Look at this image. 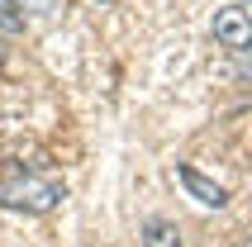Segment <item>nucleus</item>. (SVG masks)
<instances>
[{"mask_svg":"<svg viewBox=\"0 0 252 247\" xmlns=\"http://www.w3.org/2000/svg\"><path fill=\"white\" fill-rule=\"evenodd\" d=\"M67 200V185L57 176H33V171H19L10 166L5 181H0V205L5 209H24V214H48Z\"/></svg>","mask_w":252,"mask_h":247,"instance_id":"1","label":"nucleus"},{"mask_svg":"<svg viewBox=\"0 0 252 247\" xmlns=\"http://www.w3.org/2000/svg\"><path fill=\"white\" fill-rule=\"evenodd\" d=\"M243 67H248V76H252V43L243 48Z\"/></svg>","mask_w":252,"mask_h":247,"instance_id":"6","label":"nucleus"},{"mask_svg":"<svg viewBox=\"0 0 252 247\" xmlns=\"http://www.w3.org/2000/svg\"><path fill=\"white\" fill-rule=\"evenodd\" d=\"M214 38H219V48H228V53H243L252 43V10L224 5V10L214 14Z\"/></svg>","mask_w":252,"mask_h":247,"instance_id":"2","label":"nucleus"},{"mask_svg":"<svg viewBox=\"0 0 252 247\" xmlns=\"http://www.w3.org/2000/svg\"><path fill=\"white\" fill-rule=\"evenodd\" d=\"M176 176H181V185H186L190 195H195L200 205H210V209H224V205H228V190L219 185V181L200 176L195 166H186V162H181V166H176Z\"/></svg>","mask_w":252,"mask_h":247,"instance_id":"3","label":"nucleus"},{"mask_svg":"<svg viewBox=\"0 0 252 247\" xmlns=\"http://www.w3.org/2000/svg\"><path fill=\"white\" fill-rule=\"evenodd\" d=\"M91 5H100V10H105V5H114V0H91Z\"/></svg>","mask_w":252,"mask_h":247,"instance_id":"7","label":"nucleus"},{"mask_svg":"<svg viewBox=\"0 0 252 247\" xmlns=\"http://www.w3.org/2000/svg\"><path fill=\"white\" fill-rule=\"evenodd\" d=\"M143 247H181L176 223H167V219H148V223H143Z\"/></svg>","mask_w":252,"mask_h":247,"instance_id":"4","label":"nucleus"},{"mask_svg":"<svg viewBox=\"0 0 252 247\" xmlns=\"http://www.w3.org/2000/svg\"><path fill=\"white\" fill-rule=\"evenodd\" d=\"M24 29H29L24 5H19V0H0V33H5V38H14V33H24Z\"/></svg>","mask_w":252,"mask_h":247,"instance_id":"5","label":"nucleus"}]
</instances>
